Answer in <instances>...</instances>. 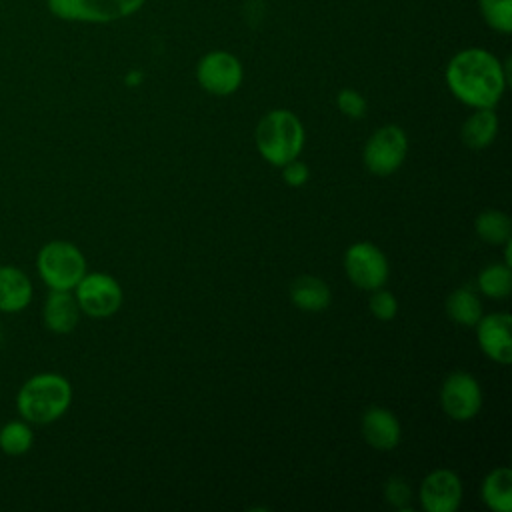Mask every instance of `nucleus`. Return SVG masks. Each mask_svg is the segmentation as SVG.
<instances>
[{"label":"nucleus","mask_w":512,"mask_h":512,"mask_svg":"<svg viewBox=\"0 0 512 512\" xmlns=\"http://www.w3.org/2000/svg\"><path fill=\"white\" fill-rule=\"evenodd\" d=\"M506 82V68L484 48H464L446 66L450 92L472 108H494L502 98Z\"/></svg>","instance_id":"nucleus-1"},{"label":"nucleus","mask_w":512,"mask_h":512,"mask_svg":"<svg viewBox=\"0 0 512 512\" xmlns=\"http://www.w3.org/2000/svg\"><path fill=\"white\" fill-rule=\"evenodd\" d=\"M72 402L70 382L54 372L28 378L16 394V410L28 424H50L64 416Z\"/></svg>","instance_id":"nucleus-2"},{"label":"nucleus","mask_w":512,"mask_h":512,"mask_svg":"<svg viewBox=\"0 0 512 512\" xmlns=\"http://www.w3.org/2000/svg\"><path fill=\"white\" fill-rule=\"evenodd\" d=\"M304 146V126L290 110L276 108L264 114L256 126V148L272 166L296 160Z\"/></svg>","instance_id":"nucleus-3"},{"label":"nucleus","mask_w":512,"mask_h":512,"mask_svg":"<svg viewBox=\"0 0 512 512\" xmlns=\"http://www.w3.org/2000/svg\"><path fill=\"white\" fill-rule=\"evenodd\" d=\"M36 270L50 290H74L86 274V260L72 242L50 240L36 256Z\"/></svg>","instance_id":"nucleus-4"},{"label":"nucleus","mask_w":512,"mask_h":512,"mask_svg":"<svg viewBox=\"0 0 512 512\" xmlns=\"http://www.w3.org/2000/svg\"><path fill=\"white\" fill-rule=\"evenodd\" d=\"M146 0H46L48 12L66 22L108 24L136 14Z\"/></svg>","instance_id":"nucleus-5"},{"label":"nucleus","mask_w":512,"mask_h":512,"mask_svg":"<svg viewBox=\"0 0 512 512\" xmlns=\"http://www.w3.org/2000/svg\"><path fill=\"white\" fill-rule=\"evenodd\" d=\"M408 152V138L396 124L378 128L366 142L362 158L366 168L376 176H388L400 168Z\"/></svg>","instance_id":"nucleus-6"},{"label":"nucleus","mask_w":512,"mask_h":512,"mask_svg":"<svg viewBox=\"0 0 512 512\" xmlns=\"http://www.w3.org/2000/svg\"><path fill=\"white\" fill-rule=\"evenodd\" d=\"M244 78L240 60L226 50H212L204 54L196 64L198 84L214 96L234 94Z\"/></svg>","instance_id":"nucleus-7"},{"label":"nucleus","mask_w":512,"mask_h":512,"mask_svg":"<svg viewBox=\"0 0 512 512\" xmlns=\"http://www.w3.org/2000/svg\"><path fill=\"white\" fill-rule=\"evenodd\" d=\"M80 312L90 318H108L122 304L120 284L104 272H86L74 288Z\"/></svg>","instance_id":"nucleus-8"},{"label":"nucleus","mask_w":512,"mask_h":512,"mask_svg":"<svg viewBox=\"0 0 512 512\" xmlns=\"http://www.w3.org/2000/svg\"><path fill=\"white\" fill-rule=\"evenodd\" d=\"M344 270L360 290L382 288L388 280V260L384 252L370 242H356L344 254Z\"/></svg>","instance_id":"nucleus-9"},{"label":"nucleus","mask_w":512,"mask_h":512,"mask_svg":"<svg viewBox=\"0 0 512 512\" xmlns=\"http://www.w3.org/2000/svg\"><path fill=\"white\" fill-rule=\"evenodd\" d=\"M440 404L446 416L458 422L472 420L482 406V390L468 372H452L440 388Z\"/></svg>","instance_id":"nucleus-10"},{"label":"nucleus","mask_w":512,"mask_h":512,"mask_svg":"<svg viewBox=\"0 0 512 512\" xmlns=\"http://www.w3.org/2000/svg\"><path fill=\"white\" fill-rule=\"evenodd\" d=\"M420 502L426 512H454L462 502V482L452 470L430 472L420 486Z\"/></svg>","instance_id":"nucleus-11"},{"label":"nucleus","mask_w":512,"mask_h":512,"mask_svg":"<svg viewBox=\"0 0 512 512\" xmlns=\"http://www.w3.org/2000/svg\"><path fill=\"white\" fill-rule=\"evenodd\" d=\"M512 316L508 312H496L482 316L476 322V334L478 344L482 352L498 362V364H510L512 362Z\"/></svg>","instance_id":"nucleus-12"},{"label":"nucleus","mask_w":512,"mask_h":512,"mask_svg":"<svg viewBox=\"0 0 512 512\" xmlns=\"http://www.w3.org/2000/svg\"><path fill=\"white\" fill-rule=\"evenodd\" d=\"M362 436L372 448L388 452L400 442V422L390 410L372 406L362 414Z\"/></svg>","instance_id":"nucleus-13"},{"label":"nucleus","mask_w":512,"mask_h":512,"mask_svg":"<svg viewBox=\"0 0 512 512\" xmlns=\"http://www.w3.org/2000/svg\"><path fill=\"white\" fill-rule=\"evenodd\" d=\"M44 326L54 334H68L78 326L80 306L72 290H50L42 308Z\"/></svg>","instance_id":"nucleus-14"},{"label":"nucleus","mask_w":512,"mask_h":512,"mask_svg":"<svg viewBox=\"0 0 512 512\" xmlns=\"http://www.w3.org/2000/svg\"><path fill=\"white\" fill-rule=\"evenodd\" d=\"M32 300V282L18 266H0V312H22Z\"/></svg>","instance_id":"nucleus-15"},{"label":"nucleus","mask_w":512,"mask_h":512,"mask_svg":"<svg viewBox=\"0 0 512 512\" xmlns=\"http://www.w3.org/2000/svg\"><path fill=\"white\" fill-rule=\"evenodd\" d=\"M330 288L324 280L304 274L298 276L290 286V300L304 312H320L330 304Z\"/></svg>","instance_id":"nucleus-16"},{"label":"nucleus","mask_w":512,"mask_h":512,"mask_svg":"<svg viewBox=\"0 0 512 512\" xmlns=\"http://www.w3.org/2000/svg\"><path fill=\"white\" fill-rule=\"evenodd\" d=\"M498 134V116L492 108H476L462 124V140L468 148L482 150L492 144Z\"/></svg>","instance_id":"nucleus-17"},{"label":"nucleus","mask_w":512,"mask_h":512,"mask_svg":"<svg viewBox=\"0 0 512 512\" xmlns=\"http://www.w3.org/2000/svg\"><path fill=\"white\" fill-rule=\"evenodd\" d=\"M482 500L494 512H510L512 508V472L502 466L492 470L482 482Z\"/></svg>","instance_id":"nucleus-18"},{"label":"nucleus","mask_w":512,"mask_h":512,"mask_svg":"<svg viewBox=\"0 0 512 512\" xmlns=\"http://www.w3.org/2000/svg\"><path fill=\"white\" fill-rule=\"evenodd\" d=\"M446 314L460 326H476L482 318V304L470 288H458L446 298Z\"/></svg>","instance_id":"nucleus-19"},{"label":"nucleus","mask_w":512,"mask_h":512,"mask_svg":"<svg viewBox=\"0 0 512 512\" xmlns=\"http://www.w3.org/2000/svg\"><path fill=\"white\" fill-rule=\"evenodd\" d=\"M34 444V432L26 420H10L0 428V450L8 456H22Z\"/></svg>","instance_id":"nucleus-20"},{"label":"nucleus","mask_w":512,"mask_h":512,"mask_svg":"<svg viewBox=\"0 0 512 512\" xmlns=\"http://www.w3.org/2000/svg\"><path fill=\"white\" fill-rule=\"evenodd\" d=\"M474 230L488 244H504L506 240H510L512 224H510V218L504 212L486 210V212L476 216Z\"/></svg>","instance_id":"nucleus-21"},{"label":"nucleus","mask_w":512,"mask_h":512,"mask_svg":"<svg viewBox=\"0 0 512 512\" xmlns=\"http://www.w3.org/2000/svg\"><path fill=\"white\" fill-rule=\"evenodd\" d=\"M478 288L488 298H504L512 290V272L508 264H490L478 274Z\"/></svg>","instance_id":"nucleus-22"},{"label":"nucleus","mask_w":512,"mask_h":512,"mask_svg":"<svg viewBox=\"0 0 512 512\" xmlns=\"http://www.w3.org/2000/svg\"><path fill=\"white\" fill-rule=\"evenodd\" d=\"M478 10L492 30L512 32V0H478Z\"/></svg>","instance_id":"nucleus-23"},{"label":"nucleus","mask_w":512,"mask_h":512,"mask_svg":"<svg viewBox=\"0 0 512 512\" xmlns=\"http://www.w3.org/2000/svg\"><path fill=\"white\" fill-rule=\"evenodd\" d=\"M336 104H338V110L348 116V118H362L364 112H366V100L364 96L358 92V90H352V88H342L336 96Z\"/></svg>","instance_id":"nucleus-24"},{"label":"nucleus","mask_w":512,"mask_h":512,"mask_svg":"<svg viewBox=\"0 0 512 512\" xmlns=\"http://www.w3.org/2000/svg\"><path fill=\"white\" fill-rule=\"evenodd\" d=\"M372 298H370V310L378 320H392L398 312V302L394 298L392 292L384 290V288H376L372 290Z\"/></svg>","instance_id":"nucleus-25"},{"label":"nucleus","mask_w":512,"mask_h":512,"mask_svg":"<svg viewBox=\"0 0 512 512\" xmlns=\"http://www.w3.org/2000/svg\"><path fill=\"white\" fill-rule=\"evenodd\" d=\"M384 496L386 500L394 506V508H400V510H406L408 504H410V498H412V490L408 486V482L404 478H390L384 486Z\"/></svg>","instance_id":"nucleus-26"},{"label":"nucleus","mask_w":512,"mask_h":512,"mask_svg":"<svg viewBox=\"0 0 512 512\" xmlns=\"http://www.w3.org/2000/svg\"><path fill=\"white\" fill-rule=\"evenodd\" d=\"M282 178L288 186H302L308 180V166L298 160H290L282 166Z\"/></svg>","instance_id":"nucleus-27"},{"label":"nucleus","mask_w":512,"mask_h":512,"mask_svg":"<svg viewBox=\"0 0 512 512\" xmlns=\"http://www.w3.org/2000/svg\"><path fill=\"white\" fill-rule=\"evenodd\" d=\"M0 344H2V328H0Z\"/></svg>","instance_id":"nucleus-28"}]
</instances>
